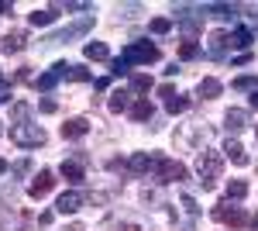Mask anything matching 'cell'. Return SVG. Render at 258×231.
<instances>
[{
    "mask_svg": "<svg viewBox=\"0 0 258 231\" xmlns=\"http://www.w3.org/2000/svg\"><path fill=\"white\" fill-rule=\"evenodd\" d=\"M200 56V45L197 41H182V49H179V59H197Z\"/></svg>",
    "mask_w": 258,
    "mask_h": 231,
    "instance_id": "4dcf8cb0",
    "label": "cell"
},
{
    "mask_svg": "<svg viewBox=\"0 0 258 231\" xmlns=\"http://www.w3.org/2000/svg\"><path fill=\"white\" fill-rule=\"evenodd\" d=\"M224 128H227L231 135H238L241 128H248V111H241V107H231V111L224 114Z\"/></svg>",
    "mask_w": 258,
    "mask_h": 231,
    "instance_id": "9a60e30c",
    "label": "cell"
},
{
    "mask_svg": "<svg viewBox=\"0 0 258 231\" xmlns=\"http://www.w3.org/2000/svg\"><path fill=\"white\" fill-rule=\"evenodd\" d=\"M7 100H11V79L0 76V104H7Z\"/></svg>",
    "mask_w": 258,
    "mask_h": 231,
    "instance_id": "8d00e7d4",
    "label": "cell"
},
{
    "mask_svg": "<svg viewBox=\"0 0 258 231\" xmlns=\"http://www.w3.org/2000/svg\"><path fill=\"white\" fill-rule=\"evenodd\" d=\"M186 107H189V100H186L182 94H172V97H165V111H169V114H182Z\"/></svg>",
    "mask_w": 258,
    "mask_h": 231,
    "instance_id": "d4e9b609",
    "label": "cell"
},
{
    "mask_svg": "<svg viewBox=\"0 0 258 231\" xmlns=\"http://www.w3.org/2000/svg\"><path fill=\"white\" fill-rule=\"evenodd\" d=\"M69 79H80V83H86V79H93V73L90 69H83V66H73V76Z\"/></svg>",
    "mask_w": 258,
    "mask_h": 231,
    "instance_id": "d590c367",
    "label": "cell"
},
{
    "mask_svg": "<svg viewBox=\"0 0 258 231\" xmlns=\"http://www.w3.org/2000/svg\"><path fill=\"white\" fill-rule=\"evenodd\" d=\"M38 107H41V114H55V111H59V104H55V100H41Z\"/></svg>",
    "mask_w": 258,
    "mask_h": 231,
    "instance_id": "74e56055",
    "label": "cell"
},
{
    "mask_svg": "<svg viewBox=\"0 0 258 231\" xmlns=\"http://www.w3.org/2000/svg\"><path fill=\"white\" fill-rule=\"evenodd\" d=\"M148 28H152V35H169L172 31V18H155Z\"/></svg>",
    "mask_w": 258,
    "mask_h": 231,
    "instance_id": "83f0119b",
    "label": "cell"
},
{
    "mask_svg": "<svg viewBox=\"0 0 258 231\" xmlns=\"http://www.w3.org/2000/svg\"><path fill=\"white\" fill-rule=\"evenodd\" d=\"M255 138H258V128H255Z\"/></svg>",
    "mask_w": 258,
    "mask_h": 231,
    "instance_id": "f6af8a7d",
    "label": "cell"
},
{
    "mask_svg": "<svg viewBox=\"0 0 258 231\" xmlns=\"http://www.w3.org/2000/svg\"><path fill=\"white\" fill-rule=\"evenodd\" d=\"M244 197H248V183H244V179H231V183H227V200L238 204Z\"/></svg>",
    "mask_w": 258,
    "mask_h": 231,
    "instance_id": "cb8c5ba5",
    "label": "cell"
},
{
    "mask_svg": "<svg viewBox=\"0 0 258 231\" xmlns=\"http://www.w3.org/2000/svg\"><path fill=\"white\" fill-rule=\"evenodd\" d=\"M197 176H200V187L203 190H214L220 179V155L214 149H203L197 159Z\"/></svg>",
    "mask_w": 258,
    "mask_h": 231,
    "instance_id": "6da1fadb",
    "label": "cell"
},
{
    "mask_svg": "<svg viewBox=\"0 0 258 231\" xmlns=\"http://www.w3.org/2000/svg\"><path fill=\"white\" fill-rule=\"evenodd\" d=\"M28 45V31H11V35H4V41H0V52H7V56H14V52H21Z\"/></svg>",
    "mask_w": 258,
    "mask_h": 231,
    "instance_id": "e0dca14e",
    "label": "cell"
},
{
    "mask_svg": "<svg viewBox=\"0 0 258 231\" xmlns=\"http://www.w3.org/2000/svg\"><path fill=\"white\" fill-rule=\"evenodd\" d=\"M251 228H255V231H258V214H255V217H251Z\"/></svg>",
    "mask_w": 258,
    "mask_h": 231,
    "instance_id": "7bdbcfd3",
    "label": "cell"
},
{
    "mask_svg": "<svg viewBox=\"0 0 258 231\" xmlns=\"http://www.w3.org/2000/svg\"><path fill=\"white\" fill-rule=\"evenodd\" d=\"M200 11H203V18H220V21H227V18H234L241 7H238V4H200Z\"/></svg>",
    "mask_w": 258,
    "mask_h": 231,
    "instance_id": "4fadbf2b",
    "label": "cell"
},
{
    "mask_svg": "<svg viewBox=\"0 0 258 231\" xmlns=\"http://www.w3.org/2000/svg\"><path fill=\"white\" fill-rule=\"evenodd\" d=\"M31 173V159H18V162H14V166H11V176H28Z\"/></svg>",
    "mask_w": 258,
    "mask_h": 231,
    "instance_id": "f1b7e54d",
    "label": "cell"
},
{
    "mask_svg": "<svg viewBox=\"0 0 258 231\" xmlns=\"http://www.w3.org/2000/svg\"><path fill=\"white\" fill-rule=\"evenodd\" d=\"M148 90H152V76L135 73V76H131V94H148Z\"/></svg>",
    "mask_w": 258,
    "mask_h": 231,
    "instance_id": "484cf974",
    "label": "cell"
},
{
    "mask_svg": "<svg viewBox=\"0 0 258 231\" xmlns=\"http://www.w3.org/2000/svg\"><path fill=\"white\" fill-rule=\"evenodd\" d=\"M83 135H90V121L86 117H69L66 124H62V138H83Z\"/></svg>",
    "mask_w": 258,
    "mask_h": 231,
    "instance_id": "5bb4252c",
    "label": "cell"
},
{
    "mask_svg": "<svg viewBox=\"0 0 258 231\" xmlns=\"http://www.w3.org/2000/svg\"><path fill=\"white\" fill-rule=\"evenodd\" d=\"M214 221H220V224H234V228H241V224H248V214L241 211V207H234L231 200H224V204H217V207H214Z\"/></svg>",
    "mask_w": 258,
    "mask_h": 231,
    "instance_id": "52a82bcc",
    "label": "cell"
},
{
    "mask_svg": "<svg viewBox=\"0 0 258 231\" xmlns=\"http://www.w3.org/2000/svg\"><path fill=\"white\" fill-rule=\"evenodd\" d=\"M45 128H38V124H14L11 128V142L14 145H21V149H38V145H45Z\"/></svg>",
    "mask_w": 258,
    "mask_h": 231,
    "instance_id": "3957f363",
    "label": "cell"
},
{
    "mask_svg": "<svg viewBox=\"0 0 258 231\" xmlns=\"http://www.w3.org/2000/svg\"><path fill=\"white\" fill-rule=\"evenodd\" d=\"M224 155L234 162V166H248V152H244V145L234 142V138H227V145H224Z\"/></svg>",
    "mask_w": 258,
    "mask_h": 231,
    "instance_id": "ffe728a7",
    "label": "cell"
},
{
    "mask_svg": "<svg viewBox=\"0 0 258 231\" xmlns=\"http://www.w3.org/2000/svg\"><path fill=\"white\" fill-rule=\"evenodd\" d=\"M0 135H4V128H0Z\"/></svg>",
    "mask_w": 258,
    "mask_h": 231,
    "instance_id": "bcb514c9",
    "label": "cell"
},
{
    "mask_svg": "<svg viewBox=\"0 0 258 231\" xmlns=\"http://www.w3.org/2000/svg\"><path fill=\"white\" fill-rule=\"evenodd\" d=\"M179 200H182V207H186V214H193V217H197V214H200L197 200H193V197H189V193H182V197H179Z\"/></svg>",
    "mask_w": 258,
    "mask_h": 231,
    "instance_id": "e575fe53",
    "label": "cell"
},
{
    "mask_svg": "<svg viewBox=\"0 0 258 231\" xmlns=\"http://www.w3.org/2000/svg\"><path fill=\"white\" fill-rule=\"evenodd\" d=\"M152 114H155V107H152L148 100H135V104H131V117H135V121H152Z\"/></svg>",
    "mask_w": 258,
    "mask_h": 231,
    "instance_id": "603a6c76",
    "label": "cell"
},
{
    "mask_svg": "<svg viewBox=\"0 0 258 231\" xmlns=\"http://www.w3.org/2000/svg\"><path fill=\"white\" fill-rule=\"evenodd\" d=\"M251 107H255V111H258V90H255V94H251Z\"/></svg>",
    "mask_w": 258,
    "mask_h": 231,
    "instance_id": "ab89813d",
    "label": "cell"
},
{
    "mask_svg": "<svg viewBox=\"0 0 258 231\" xmlns=\"http://www.w3.org/2000/svg\"><path fill=\"white\" fill-rule=\"evenodd\" d=\"M69 76H73V62H55L48 73H41V76L35 79V86H38V90H52L59 79H69Z\"/></svg>",
    "mask_w": 258,
    "mask_h": 231,
    "instance_id": "ba28073f",
    "label": "cell"
},
{
    "mask_svg": "<svg viewBox=\"0 0 258 231\" xmlns=\"http://www.w3.org/2000/svg\"><path fill=\"white\" fill-rule=\"evenodd\" d=\"M255 41V35H251V28H238L234 35H231V45H238V49H248Z\"/></svg>",
    "mask_w": 258,
    "mask_h": 231,
    "instance_id": "4316f807",
    "label": "cell"
},
{
    "mask_svg": "<svg viewBox=\"0 0 258 231\" xmlns=\"http://www.w3.org/2000/svg\"><path fill=\"white\" fill-rule=\"evenodd\" d=\"M227 49H231V31H210V38H207V59H224L227 56Z\"/></svg>",
    "mask_w": 258,
    "mask_h": 231,
    "instance_id": "9c48e42d",
    "label": "cell"
},
{
    "mask_svg": "<svg viewBox=\"0 0 258 231\" xmlns=\"http://www.w3.org/2000/svg\"><path fill=\"white\" fill-rule=\"evenodd\" d=\"M83 56L90 59V62H107V59H110V49H107L103 41H86Z\"/></svg>",
    "mask_w": 258,
    "mask_h": 231,
    "instance_id": "44dd1931",
    "label": "cell"
},
{
    "mask_svg": "<svg viewBox=\"0 0 258 231\" xmlns=\"http://www.w3.org/2000/svg\"><path fill=\"white\" fill-rule=\"evenodd\" d=\"M55 18H59V4H55V7H41V11H31V14H28V24H31V28H45V24H52Z\"/></svg>",
    "mask_w": 258,
    "mask_h": 231,
    "instance_id": "2e32d148",
    "label": "cell"
},
{
    "mask_svg": "<svg viewBox=\"0 0 258 231\" xmlns=\"http://www.w3.org/2000/svg\"><path fill=\"white\" fill-rule=\"evenodd\" d=\"M66 11H93V4H86V0H69V4H59Z\"/></svg>",
    "mask_w": 258,
    "mask_h": 231,
    "instance_id": "836d02e7",
    "label": "cell"
},
{
    "mask_svg": "<svg viewBox=\"0 0 258 231\" xmlns=\"http://www.w3.org/2000/svg\"><path fill=\"white\" fill-rule=\"evenodd\" d=\"M110 73H114V76H127V73H131V66H127L124 59H110Z\"/></svg>",
    "mask_w": 258,
    "mask_h": 231,
    "instance_id": "d6a6232c",
    "label": "cell"
},
{
    "mask_svg": "<svg viewBox=\"0 0 258 231\" xmlns=\"http://www.w3.org/2000/svg\"><path fill=\"white\" fill-rule=\"evenodd\" d=\"M52 187H55V173H52V169H41V173L31 179V187H28V197L41 200L45 193H52Z\"/></svg>",
    "mask_w": 258,
    "mask_h": 231,
    "instance_id": "8fae6325",
    "label": "cell"
},
{
    "mask_svg": "<svg viewBox=\"0 0 258 231\" xmlns=\"http://www.w3.org/2000/svg\"><path fill=\"white\" fill-rule=\"evenodd\" d=\"M31 117V107L28 104H14V124H24Z\"/></svg>",
    "mask_w": 258,
    "mask_h": 231,
    "instance_id": "1f68e13d",
    "label": "cell"
},
{
    "mask_svg": "<svg viewBox=\"0 0 258 231\" xmlns=\"http://www.w3.org/2000/svg\"><path fill=\"white\" fill-rule=\"evenodd\" d=\"M234 90H258V76H238Z\"/></svg>",
    "mask_w": 258,
    "mask_h": 231,
    "instance_id": "f546056e",
    "label": "cell"
},
{
    "mask_svg": "<svg viewBox=\"0 0 258 231\" xmlns=\"http://www.w3.org/2000/svg\"><path fill=\"white\" fill-rule=\"evenodd\" d=\"M107 107H110L114 114H120V111H131V90H114Z\"/></svg>",
    "mask_w": 258,
    "mask_h": 231,
    "instance_id": "7402d4cb",
    "label": "cell"
},
{
    "mask_svg": "<svg viewBox=\"0 0 258 231\" xmlns=\"http://www.w3.org/2000/svg\"><path fill=\"white\" fill-rule=\"evenodd\" d=\"M186 176H189V169H186L182 162L159 155V162H155V179H159V183H182Z\"/></svg>",
    "mask_w": 258,
    "mask_h": 231,
    "instance_id": "5b68a950",
    "label": "cell"
},
{
    "mask_svg": "<svg viewBox=\"0 0 258 231\" xmlns=\"http://www.w3.org/2000/svg\"><path fill=\"white\" fill-rule=\"evenodd\" d=\"M220 90H224V83L214 76H207V79H200L197 83V97H203V100H214V97H220Z\"/></svg>",
    "mask_w": 258,
    "mask_h": 231,
    "instance_id": "d6986e66",
    "label": "cell"
},
{
    "mask_svg": "<svg viewBox=\"0 0 258 231\" xmlns=\"http://www.w3.org/2000/svg\"><path fill=\"white\" fill-rule=\"evenodd\" d=\"M4 173H7V162H4V159H0V176H4Z\"/></svg>",
    "mask_w": 258,
    "mask_h": 231,
    "instance_id": "b9f144b4",
    "label": "cell"
},
{
    "mask_svg": "<svg viewBox=\"0 0 258 231\" xmlns=\"http://www.w3.org/2000/svg\"><path fill=\"white\" fill-rule=\"evenodd\" d=\"M66 231H83V224H69V228H66Z\"/></svg>",
    "mask_w": 258,
    "mask_h": 231,
    "instance_id": "60d3db41",
    "label": "cell"
},
{
    "mask_svg": "<svg viewBox=\"0 0 258 231\" xmlns=\"http://www.w3.org/2000/svg\"><path fill=\"white\" fill-rule=\"evenodd\" d=\"M93 28V14H83L80 21H73L69 28H62V31H55L52 38H48V45H62V41H73V38H83L86 31Z\"/></svg>",
    "mask_w": 258,
    "mask_h": 231,
    "instance_id": "8992f818",
    "label": "cell"
},
{
    "mask_svg": "<svg viewBox=\"0 0 258 231\" xmlns=\"http://www.w3.org/2000/svg\"><path fill=\"white\" fill-rule=\"evenodd\" d=\"M14 11V4H7V0H0V14H11Z\"/></svg>",
    "mask_w": 258,
    "mask_h": 231,
    "instance_id": "f35d334b",
    "label": "cell"
},
{
    "mask_svg": "<svg viewBox=\"0 0 258 231\" xmlns=\"http://www.w3.org/2000/svg\"><path fill=\"white\" fill-rule=\"evenodd\" d=\"M124 231H138V228H135V224H124Z\"/></svg>",
    "mask_w": 258,
    "mask_h": 231,
    "instance_id": "ee69618b",
    "label": "cell"
},
{
    "mask_svg": "<svg viewBox=\"0 0 258 231\" xmlns=\"http://www.w3.org/2000/svg\"><path fill=\"white\" fill-rule=\"evenodd\" d=\"M155 162H159V155L135 152L127 162H124V169H127V173H152V169H155Z\"/></svg>",
    "mask_w": 258,
    "mask_h": 231,
    "instance_id": "7c38bea8",
    "label": "cell"
},
{
    "mask_svg": "<svg viewBox=\"0 0 258 231\" xmlns=\"http://www.w3.org/2000/svg\"><path fill=\"white\" fill-rule=\"evenodd\" d=\"M59 173L69 179V183H83L86 179V173H83V162H76V159H62Z\"/></svg>",
    "mask_w": 258,
    "mask_h": 231,
    "instance_id": "ac0fdd59",
    "label": "cell"
},
{
    "mask_svg": "<svg viewBox=\"0 0 258 231\" xmlns=\"http://www.w3.org/2000/svg\"><path fill=\"white\" fill-rule=\"evenodd\" d=\"M176 21L182 28V35H186V41H197L200 28H203V11L200 7H176Z\"/></svg>",
    "mask_w": 258,
    "mask_h": 231,
    "instance_id": "277c9868",
    "label": "cell"
},
{
    "mask_svg": "<svg viewBox=\"0 0 258 231\" xmlns=\"http://www.w3.org/2000/svg\"><path fill=\"white\" fill-rule=\"evenodd\" d=\"M83 204H86V193L83 190H66L55 200V211L59 214H76V211H83Z\"/></svg>",
    "mask_w": 258,
    "mask_h": 231,
    "instance_id": "30bf717a",
    "label": "cell"
},
{
    "mask_svg": "<svg viewBox=\"0 0 258 231\" xmlns=\"http://www.w3.org/2000/svg\"><path fill=\"white\" fill-rule=\"evenodd\" d=\"M159 56H162L159 45H152V41H127L120 52V59L127 66H148V62H159Z\"/></svg>",
    "mask_w": 258,
    "mask_h": 231,
    "instance_id": "7a4b0ae2",
    "label": "cell"
}]
</instances>
